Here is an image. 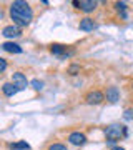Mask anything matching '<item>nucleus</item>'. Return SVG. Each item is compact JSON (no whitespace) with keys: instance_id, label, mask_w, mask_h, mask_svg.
Listing matches in <instances>:
<instances>
[{"instance_id":"11","label":"nucleus","mask_w":133,"mask_h":150,"mask_svg":"<svg viewBox=\"0 0 133 150\" xmlns=\"http://www.w3.org/2000/svg\"><path fill=\"white\" fill-rule=\"evenodd\" d=\"M2 48L5 52H10V54H22V47L15 42H4L2 43Z\"/></svg>"},{"instance_id":"8","label":"nucleus","mask_w":133,"mask_h":150,"mask_svg":"<svg viewBox=\"0 0 133 150\" xmlns=\"http://www.w3.org/2000/svg\"><path fill=\"white\" fill-rule=\"evenodd\" d=\"M67 140H68L72 145H77V147H78V145H83L87 142V137H85V134H82V132H72Z\"/></svg>"},{"instance_id":"20","label":"nucleus","mask_w":133,"mask_h":150,"mask_svg":"<svg viewBox=\"0 0 133 150\" xmlns=\"http://www.w3.org/2000/svg\"><path fill=\"white\" fill-rule=\"evenodd\" d=\"M112 150H125L123 147H120V145H115V147H112Z\"/></svg>"},{"instance_id":"19","label":"nucleus","mask_w":133,"mask_h":150,"mask_svg":"<svg viewBox=\"0 0 133 150\" xmlns=\"http://www.w3.org/2000/svg\"><path fill=\"white\" fill-rule=\"evenodd\" d=\"M5 70H7V60L0 59V72H5Z\"/></svg>"},{"instance_id":"6","label":"nucleus","mask_w":133,"mask_h":150,"mask_svg":"<svg viewBox=\"0 0 133 150\" xmlns=\"http://www.w3.org/2000/svg\"><path fill=\"white\" fill-rule=\"evenodd\" d=\"M12 83H13L18 90H25L27 87L30 85L28 80H27V77L22 74V72H15V74L12 75Z\"/></svg>"},{"instance_id":"7","label":"nucleus","mask_w":133,"mask_h":150,"mask_svg":"<svg viewBox=\"0 0 133 150\" xmlns=\"http://www.w3.org/2000/svg\"><path fill=\"white\" fill-rule=\"evenodd\" d=\"M2 35L5 38H17L22 35V30L17 25H7V27L2 28Z\"/></svg>"},{"instance_id":"10","label":"nucleus","mask_w":133,"mask_h":150,"mask_svg":"<svg viewBox=\"0 0 133 150\" xmlns=\"http://www.w3.org/2000/svg\"><path fill=\"white\" fill-rule=\"evenodd\" d=\"M105 97H106V100H108L110 103H117L118 100H120V90H118L117 87H108Z\"/></svg>"},{"instance_id":"15","label":"nucleus","mask_w":133,"mask_h":150,"mask_svg":"<svg viewBox=\"0 0 133 150\" xmlns=\"http://www.w3.org/2000/svg\"><path fill=\"white\" fill-rule=\"evenodd\" d=\"M30 85L33 87V90L40 92V90L43 88V82H42V80H37V79H35V80H32V82H30Z\"/></svg>"},{"instance_id":"18","label":"nucleus","mask_w":133,"mask_h":150,"mask_svg":"<svg viewBox=\"0 0 133 150\" xmlns=\"http://www.w3.org/2000/svg\"><path fill=\"white\" fill-rule=\"evenodd\" d=\"M123 118H125V120H133V108H127Z\"/></svg>"},{"instance_id":"5","label":"nucleus","mask_w":133,"mask_h":150,"mask_svg":"<svg viewBox=\"0 0 133 150\" xmlns=\"http://www.w3.org/2000/svg\"><path fill=\"white\" fill-rule=\"evenodd\" d=\"M105 100V93L100 90H93V92H88L85 95V102L88 103V105H98V103H101Z\"/></svg>"},{"instance_id":"14","label":"nucleus","mask_w":133,"mask_h":150,"mask_svg":"<svg viewBox=\"0 0 133 150\" xmlns=\"http://www.w3.org/2000/svg\"><path fill=\"white\" fill-rule=\"evenodd\" d=\"M8 147H10V150H30V145L27 142H23V140L17 142V144H10Z\"/></svg>"},{"instance_id":"4","label":"nucleus","mask_w":133,"mask_h":150,"mask_svg":"<svg viewBox=\"0 0 133 150\" xmlns=\"http://www.w3.org/2000/svg\"><path fill=\"white\" fill-rule=\"evenodd\" d=\"M72 4H73L75 8H80V10L85 12V13H90V12L96 10V7H98V2H95V0H80V2L73 0Z\"/></svg>"},{"instance_id":"3","label":"nucleus","mask_w":133,"mask_h":150,"mask_svg":"<svg viewBox=\"0 0 133 150\" xmlns=\"http://www.w3.org/2000/svg\"><path fill=\"white\" fill-rule=\"evenodd\" d=\"M50 52L53 55L60 57V59H68V57H72L75 54L73 50H70L67 45H62V43H52L50 45Z\"/></svg>"},{"instance_id":"9","label":"nucleus","mask_w":133,"mask_h":150,"mask_svg":"<svg viewBox=\"0 0 133 150\" xmlns=\"http://www.w3.org/2000/svg\"><path fill=\"white\" fill-rule=\"evenodd\" d=\"M78 28H80V30H83V32H91V30H95V28H96V23L93 22V18L85 17V18H82V20H80Z\"/></svg>"},{"instance_id":"17","label":"nucleus","mask_w":133,"mask_h":150,"mask_svg":"<svg viewBox=\"0 0 133 150\" xmlns=\"http://www.w3.org/2000/svg\"><path fill=\"white\" fill-rule=\"evenodd\" d=\"M48 150H68V149H67L63 144H52L48 147Z\"/></svg>"},{"instance_id":"2","label":"nucleus","mask_w":133,"mask_h":150,"mask_svg":"<svg viewBox=\"0 0 133 150\" xmlns=\"http://www.w3.org/2000/svg\"><path fill=\"white\" fill-rule=\"evenodd\" d=\"M127 135H128V129L122 123H112L105 129V137L110 144H113L115 140H120L122 137H127Z\"/></svg>"},{"instance_id":"16","label":"nucleus","mask_w":133,"mask_h":150,"mask_svg":"<svg viewBox=\"0 0 133 150\" xmlns=\"http://www.w3.org/2000/svg\"><path fill=\"white\" fill-rule=\"evenodd\" d=\"M68 74H70V75H77V74H80V65H77V64L70 65V69H68Z\"/></svg>"},{"instance_id":"13","label":"nucleus","mask_w":133,"mask_h":150,"mask_svg":"<svg viewBox=\"0 0 133 150\" xmlns=\"http://www.w3.org/2000/svg\"><path fill=\"white\" fill-rule=\"evenodd\" d=\"M115 10L120 13V17H122V18H128V13H127L128 7H127V4H125V2H115Z\"/></svg>"},{"instance_id":"1","label":"nucleus","mask_w":133,"mask_h":150,"mask_svg":"<svg viewBox=\"0 0 133 150\" xmlns=\"http://www.w3.org/2000/svg\"><path fill=\"white\" fill-rule=\"evenodd\" d=\"M8 13H10V18L13 20V23L17 27H27L33 20L32 7H30V4H27L23 0L12 2L10 7H8Z\"/></svg>"},{"instance_id":"12","label":"nucleus","mask_w":133,"mask_h":150,"mask_svg":"<svg viewBox=\"0 0 133 150\" xmlns=\"http://www.w3.org/2000/svg\"><path fill=\"white\" fill-rule=\"evenodd\" d=\"M2 92H4V95L5 97H13L18 92V88H17L12 82H5L4 85H2Z\"/></svg>"}]
</instances>
